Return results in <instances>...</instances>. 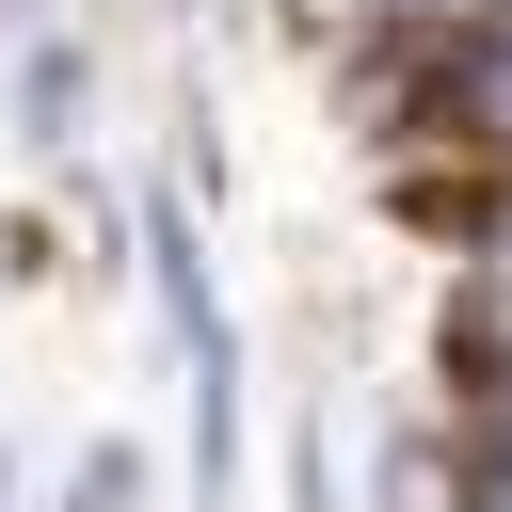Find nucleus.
<instances>
[{"label": "nucleus", "mask_w": 512, "mask_h": 512, "mask_svg": "<svg viewBox=\"0 0 512 512\" xmlns=\"http://www.w3.org/2000/svg\"><path fill=\"white\" fill-rule=\"evenodd\" d=\"M144 272H160V320H176V368H192V464L224 480V464H240V336H224V304H208L176 208H144Z\"/></svg>", "instance_id": "nucleus-1"}, {"label": "nucleus", "mask_w": 512, "mask_h": 512, "mask_svg": "<svg viewBox=\"0 0 512 512\" xmlns=\"http://www.w3.org/2000/svg\"><path fill=\"white\" fill-rule=\"evenodd\" d=\"M448 96L480 112V144H512V0H496V16H464V64H448Z\"/></svg>", "instance_id": "nucleus-2"}, {"label": "nucleus", "mask_w": 512, "mask_h": 512, "mask_svg": "<svg viewBox=\"0 0 512 512\" xmlns=\"http://www.w3.org/2000/svg\"><path fill=\"white\" fill-rule=\"evenodd\" d=\"M464 512H512V400H480V448H464Z\"/></svg>", "instance_id": "nucleus-3"}]
</instances>
